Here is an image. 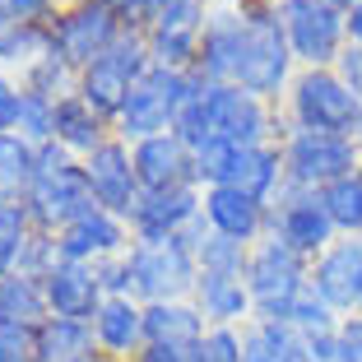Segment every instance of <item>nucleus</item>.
I'll list each match as a JSON object with an SVG mask.
<instances>
[{
	"mask_svg": "<svg viewBox=\"0 0 362 362\" xmlns=\"http://www.w3.org/2000/svg\"><path fill=\"white\" fill-rule=\"evenodd\" d=\"M242 14V52H237V88L274 103L288 93L293 75H298V56L288 47V33L279 23L274 0H237Z\"/></svg>",
	"mask_w": 362,
	"mask_h": 362,
	"instance_id": "obj_1",
	"label": "nucleus"
},
{
	"mask_svg": "<svg viewBox=\"0 0 362 362\" xmlns=\"http://www.w3.org/2000/svg\"><path fill=\"white\" fill-rule=\"evenodd\" d=\"M23 209H28L37 233H52V237L98 209L93 191H88V177H84V163L65 144H56V139L37 144V181H33Z\"/></svg>",
	"mask_w": 362,
	"mask_h": 362,
	"instance_id": "obj_2",
	"label": "nucleus"
},
{
	"mask_svg": "<svg viewBox=\"0 0 362 362\" xmlns=\"http://www.w3.org/2000/svg\"><path fill=\"white\" fill-rule=\"evenodd\" d=\"M130 269V298L135 302H186L200 284L195 246L186 237H163V242H130L126 251Z\"/></svg>",
	"mask_w": 362,
	"mask_h": 362,
	"instance_id": "obj_3",
	"label": "nucleus"
},
{
	"mask_svg": "<svg viewBox=\"0 0 362 362\" xmlns=\"http://www.w3.org/2000/svg\"><path fill=\"white\" fill-rule=\"evenodd\" d=\"M200 84H204V79L195 75V70H163V65H153L149 75L130 88L121 117L112 121V135L126 139V144L168 135L172 121H177V112H181V103H186Z\"/></svg>",
	"mask_w": 362,
	"mask_h": 362,
	"instance_id": "obj_4",
	"label": "nucleus"
},
{
	"mask_svg": "<svg viewBox=\"0 0 362 362\" xmlns=\"http://www.w3.org/2000/svg\"><path fill=\"white\" fill-rule=\"evenodd\" d=\"M246 293H251V307L260 320H288L298 293L311 284V260L298 256L288 242H279L274 233H265L251 246V260H246Z\"/></svg>",
	"mask_w": 362,
	"mask_h": 362,
	"instance_id": "obj_5",
	"label": "nucleus"
},
{
	"mask_svg": "<svg viewBox=\"0 0 362 362\" xmlns=\"http://www.w3.org/2000/svg\"><path fill=\"white\" fill-rule=\"evenodd\" d=\"M288 126L293 130H325V135H358L362 98L330 70H298L288 84Z\"/></svg>",
	"mask_w": 362,
	"mask_h": 362,
	"instance_id": "obj_6",
	"label": "nucleus"
},
{
	"mask_svg": "<svg viewBox=\"0 0 362 362\" xmlns=\"http://www.w3.org/2000/svg\"><path fill=\"white\" fill-rule=\"evenodd\" d=\"M284 149V181L302 191H325L330 181L353 177L362 168V149L353 135H325V130H293L279 135Z\"/></svg>",
	"mask_w": 362,
	"mask_h": 362,
	"instance_id": "obj_7",
	"label": "nucleus"
},
{
	"mask_svg": "<svg viewBox=\"0 0 362 362\" xmlns=\"http://www.w3.org/2000/svg\"><path fill=\"white\" fill-rule=\"evenodd\" d=\"M274 10L298 56V70H330L349 47L344 10H334L330 0H274Z\"/></svg>",
	"mask_w": 362,
	"mask_h": 362,
	"instance_id": "obj_8",
	"label": "nucleus"
},
{
	"mask_svg": "<svg viewBox=\"0 0 362 362\" xmlns=\"http://www.w3.org/2000/svg\"><path fill=\"white\" fill-rule=\"evenodd\" d=\"M47 28H52V52L65 56L75 70H84L98 56L112 52L126 19L112 10V0H70V5L56 10V19Z\"/></svg>",
	"mask_w": 362,
	"mask_h": 362,
	"instance_id": "obj_9",
	"label": "nucleus"
},
{
	"mask_svg": "<svg viewBox=\"0 0 362 362\" xmlns=\"http://www.w3.org/2000/svg\"><path fill=\"white\" fill-rule=\"evenodd\" d=\"M269 233H274L279 242H288L307 260H316L320 251L339 237L334 223H330V214H325V204H320V195L302 191L293 181H284L274 191V200H269Z\"/></svg>",
	"mask_w": 362,
	"mask_h": 362,
	"instance_id": "obj_10",
	"label": "nucleus"
},
{
	"mask_svg": "<svg viewBox=\"0 0 362 362\" xmlns=\"http://www.w3.org/2000/svg\"><path fill=\"white\" fill-rule=\"evenodd\" d=\"M204 107H209V130L237 149L251 144H274V117L269 103L256 93H246L237 84H209L204 88Z\"/></svg>",
	"mask_w": 362,
	"mask_h": 362,
	"instance_id": "obj_11",
	"label": "nucleus"
},
{
	"mask_svg": "<svg viewBox=\"0 0 362 362\" xmlns=\"http://www.w3.org/2000/svg\"><path fill=\"white\" fill-rule=\"evenodd\" d=\"M204 19H209V0H172L168 10L153 14V23L144 28L153 65H163V70H195Z\"/></svg>",
	"mask_w": 362,
	"mask_h": 362,
	"instance_id": "obj_12",
	"label": "nucleus"
},
{
	"mask_svg": "<svg viewBox=\"0 0 362 362\" xmlns=\"http://www.w3.org/2000/svg\"><path fill=\"white\" fill-rule=\"evenodd\" d=\"M84 163V177H88V191H93L98 209L107 214H121V218H130V209L139 204V195H144V186H139L135 177V163H130V144L126 139H107V144H98Z\"/></svg>",
	"mask_w": 362,
	"mask_h": 362,
	"instance_id": "obj_13",
	"label": "nucleus"
},
{
	"mask_svg": "<svg viewBox=\"0 0 362 362\" xmlns=\"http://www.w3.org/2000/svg\"><path fill=\"white\" fill-rule=\"evenodd\" d=\"M311 288H316L339 316L362 311V237H334V242L311 260Z\"/></svg>",
	"mask_w": 362,
	"mask_h": 362,
	"instance_id": "obj_14",
	"label": "nucleus"
},
{
	"mask_svg": "<svg viewBox=\"0 0 362 362\" xmlns=\"http://www.w3.org/2000/svg\"><path fill=\"white\" fill-rule=\"evenodd\" d=\"M200 186H172V191H144L139 204L130 209V233L135 242H163V237H177L200 218Z\"/></svg>",
	"mask_w": 362,
	"mask_h": 362,
	"instance_id": "obj_15",
	"label": "nucleus"
},
{
	"mask_svg": "<svg viewBox=\"0 0 362 362\" xmlns=\"http://www.w3.org/2000/svg\"><path fill=\"white\" fill-rule=\"evenodd\" d=\"M135 233L121 214H107L93 209L84 214L79 223H70L65 233H56V256L61 260H79V265H98V260H112V256H126Z\"/></svg>",
	"mask_w": 362,
	"mask_h": 362,
	"instance_id": "obj_16",
	"label": "nucleus"
},
{
	"mask_svg": "<svg viewBox=\"0 0 362 362\" xmlns=\"http://www.w3.org/2000/svg\"><path fill=\"white\" fill-rule=\"evenodd\" d=\"M42 288H47V307H52L56 320H93L98 307L107 302L98 269L79 265V260H56L42 274Z\"/></svg>",
	"mask_w": 362,
	"mask_h": 362,
	"instance_id": "obj_17",
	"label": "nucleus"
},
{
	"mask_svg": "<svg viewBox=\"0 0 362 362\" xmlns=\"http://www.w3.org/2000/svg\"><path fill=\"white\" fill-rule=\"evenodd\" d=\"M200 214L209 223V233L233 237V242H246V246H256L269 233V204L251 200V195L233 191V186H209L200 200Z\"/></svg>",
	"mask_w": 362,
	"mask_h": 362,
	"instance_id": "obj_18",
	"label": "nucleus"
},
{
	"mask_svg": "<svg viewBox=\"0 0 362 362\" xmlns=\"http://www.w3.org/2000/svg\"><path fill=\"white\" fill-rule=\"evenodd\" d=\"M130 163H135V177L144 191H172V186H195L191 172V149L181 144L177 135H153L130 144Z\"/></svg>",
	"mask_w": 362,
	"mask_h": 362,
	"instance_id": "obj_19",
	"label": "nucleus"
},
{
	"mask_svg": "<svg viewBox=\"0 0 362 362\" xmlns=\"http://www.w3.org/2000/svg\"><path fill=\"white\" fill-rule=\"evenodd\" d=\"M237 52H242V14L237 5L209 10L200 33V56H195V75L204 84H233L237 79Z\"/></svg>",
	"mask_w": 362,
	"mask_h": 362,
	"instance_id": "obj_20",
	"label": "nucleus"
},
{
	"mask_svg": "<svg viewBox=\"0 0 362 362\" xmlns=\"http://www.w3.org/2000/svg\"><path fill=\"white\" fill-rule=\"evenodd\" d=\"M88 325H93L98 344L112 362H130L144 349V302L135 298H107Z\"/></svg>",
	"mask_w": 362,
	"mask_h": 362,
	"instance_id": "obj_21",
	"label": "nucleus"
},
{
	"mask_svg": "<svg viewBox=\"0 0 362 362\" xmlns=\"http://www.w3.org/2000/svg\"><path fill=\"white\" fill-rule=\"evenodd\" d=\"M191 302L200 307V316L209 325H246V320L256 316L251 293H246V279H233V274H200Z\"/></svg>",
	"mask_w": 362,
	"mask_h": 362,
	"instance_id": "obj_22",
	"label": "nucleus"
},
{
	"mask_svg": "<svg viewBox=\"0 0 362 362\" xmlns=\"http://www.w3.org/2000/svg\"><path fill=\"white\" fill-rule=\"evenodd\" d=\"M37 362H112L88 320H47L37 330Z\"/></svg>",
	"mask_w": 362,
	"mask_h": 362,
	"instance_id": "obj_23",
	"label": "nucleus"
},
{
	"mask_svg": "<svg viewBox=\"0 0 362 362\" xmlns=\"http://www.w3.org/2000/svg\"><path fill=\"white\" fill-rule=\"evenodd\" d=\"M130 88H135V79L121 70L112 56H98L93 65H84L79 70V84H75V93L84 98L88 107H93L98 117L112 126V121L121 117V107H126V98H130Z\"/></svg>",
	"mask_w": 362,
	"mask_h": 362,
	"instance_id": "obj_24",
	"label": "nucleus"
},
{
	"mask_svg": "<svg viewBox=\"0 0 362 362\" xmlns=\"http://www.w3.org/2000/svg\"><path fill=\"white\" fill-rule=\"evenodd\" d=\"M228 186L251 200L269 204L274 191L284 186V149L279 144H251V149H237V163H233V177Z\"/></svg>",
	"mask_w": 362,
	"mask_h": 362,
	"instance_id": "obj_25",
	"label": "nucleus"
},
{
	"mask_svg": "<svg viewBox=\"0 0 362 362\" xmlns=\"http://www.w3.org/2000/svg\"><path fill=\"white\" fill-rule=\"evenodd\" d=\"M0 320L5 325H28V330H42L52 320L42 274H23V269L0 274Z\"/></svg>",
	"mask_w": 362,
	"mask_h": 362,
	"instance_id": "obj_26",
	"label": "nucleus"
},
{
	"mask_svg": "<svg viewBox=\"0 0 362 362\" xmlns=\"http://www.w3.org/2000/svg\"><path fill=\"white\" fill-rule=\"evenodd\" d=\"M107 139H112V126H107L79 93H70V98L56 103V144H65L75 158H88V153H93L98 144H107Z\"/></svg>",
	"mask_w": 362,
	"mask_h": 362,
	"instance_id": "obj_27",
	"label": "nucleus"
},
{
	"mask_svg": "<svg viewBox=\"0 0 362 362\" xmlns=\"http://www.w3.org/2000/svg\"><path fill=\"white\" fill-rule=\"evenodd\" d=\"M209 320L191 298L186 302H149L144 307V344H200Z\"/></svg>",
	"mask_w": 362,
	"mask_h": 362,
	"instance_id": "obj_28",
	"label": "nucleus"
},
{
	"mask_svg": "<svg viewBox=\"0 0 362 362\" xmlns=\"http://www.w3.org/2000/svg\"><path fill=\"white\" fill-rule=\"evenodd\" d=\"M242 362H302V334L288 320L251 316L242 325Z\"/></svg>",
	"mask_w": 362,
	"mask_h": 362,
	"instance_id": "obj_29",
	"label": "nucleus"
},
{
	"mask_svg": "<svg viewBox=\"0 0 362 362\" xmlns=\"http://www.w3.org/2000/svg\"><path fill=\"white\" fill-rule=\"evenodd\" d=\"M37 181V144L23 135H0V204H23Z\"/></svg>",
	"mask_w": 362,
	"mask_h": 362,
	"instance_id": "obj_30",
	"label": "nucleus"
},
{
	"mask_svg": "<svg viewBox=\"0 0 362 362\" xmlns=\"http://www.w3.org/2000/svg\"><path fill=\"white\" fill-rule=\"evenodd\" d=\"M33 242H37V228H33L28 209L23 204H0V274H14V269L28 265Z\"/></svg>",
	"mask_w": 362,
	"mask_h": 362,
	"instance_id": "obj_31",
	"label": "nucleus"
},
{
	"mask_svg": "<svg viewBox=\"0 0 362 362\" xmlns=\"http://www.w3.org/2000/svg\"><path fill=\"white\" fill-rule=\"evenodd\" d=\"M316 195H320V204H325V214H330L334 233L339 237H362V172L330 181V186L316 191Z\"/></svg>",
	"mask_w": 362,
	"mask_h": 362,
	"instance_id": "obj_32",
	"label": "nucleus"
},
{
	"mask_svg": "<svg viewBox=\"0 0 362 362\" xmlns=\"http://www.w3.org/2000/svg\"><path fill=\"white\" fill-rule=\"evenodd\" d=\"M19 84L28 88V93H42V98H56V103H61V98H70V93H75L79 70H75L70 61H65V56L47 52V56H37V61H33L28 70L19 75Z\"/></svg>",
	"mask_w": 362,
	"mask_h": 362,
	"instance_id": "obj_33",
	"label": "nucleus"
},
{
	"mask_svg": "<svg viewBox=\"0 0 362 362\" xmlns=\"http://www.w3.org/2000/svg\"><path fill=\"white\" fill-rule=\"evenodd\" d=\"M47 52H52V28H47V23H14V28L0 37V65H5V70H19V75Z\"/></svg>",
	"mask_w": 362,
	"mask_h": 362,
	"instance_id": "obj_34",
	"label": "nucleus"
},
{
	"mask_svg": "<svg viewBox=\"0 0 362 362\" xmlns=\"http://www.w3.org/2000/svg\"><path fill=\"white\" fill-rule=\"evenodd\" d=\"M246 260H251V246L233 242V237H218V233H209L200 246H195V265H200V274H233V279H242Z\"/></svg>",
	"mask_w": 362,
	"mask_h": 362,
	"instance_id": "obj_35",
	"label": "nucleus"
},
{
	"mask_svg": "<svg viewBox=\"0 0 362 362\" xmlns=\"http://www.w3.org/2000/svg\"><path fill=\"white\" fill-rule=\"evenodd\" d=\"M233 163H237V144H228V139L214 135V139H204V144H195V149H191L195 186H200V191H209V186H228Z\"/></svg>",
	"mask_w": 362,
	"mask_h": 362,
	"instance_id": "obj_36",
	"label": "nucleus"
},
{
	"mask_svg": "<svg viewBox=\"0 0 362 362\" xmlns=\"http://www.w3.org/2000/svg\"><path fill=\"white\" fill-rule=\"evenodd\" d=\"M339 320L344 316L325 298H320L311 284L298 293V302H293V311H288V325H293L302 339H311V334H334V330H339Z\"/></svg>",
	"mask_w": 362,
	"mask_h": 362,
	"instance_id": "obj_37",
	"label": "nucleus"
},
{
	"mask_svg": "<svg viewBox=\"0 0 362 362\" xmlns=\"http://www.w3.org/2000/svg\"><path fill=\"white\" fill-rule=\"evenodd\" d=\"M28 144H52L56 139V98H42V93H28L23 88V103H19V130Z\"/></svg>",
	"mask_w": 362,
	"mask_h": 362,
	"instance_id": "obj_38",
	"label": "nucleus"
},
{
	"mask_svg": "<svg viewBox=\"0 0 362 362\" xmlns=\"http://www.w3.org/2000/svg\"><path fill=\"white\" fill-rule=\"evenodd\" d=\"M204 88L209 84H200L186 103H181V112H177V121H172V135L186 144V149H195V144H204V139H214V130H209V107H204Z\"/></svg>",
	"mask_w": 362,
	"mask_h": 362,
	"instance_id": "obj_39",
	"label": "nucleus"
},
{
	"mask_svg": "<svg viewBox=\"0 0 362 362\" xmlns=\"http://www.w3.org/2000/svg\"><path fill=\"white\" fill-rule=\"evenodd\" d=\"M195 362H242V325H209L195 344Z\"/></svg>",
	"mask_w": 362,
	"mask_h": 362,
	"instance_id": "obj_40",
	"label": "nucleus"
},
{
	"mask_svg": "<svg viewBox=\"0 0 362 362\" xmlns=\"http://www.w3.org/2000/svg\"><path fill=\"white\" fill-rule=\"evenodd\" d=\"M0 362H37V330L0 320Z\"/></svg>",
	"mask_w": 362,
	"mask_h": 362,
	"instance_id": "obj_41",
	"label": "nucleus"
},
{
	"mask_svg": "<svg viewBox=\"0 0 362 362\" xmlns=\"http://www.w3.org/2000/svg\"><path fill=\"white\" fill-rule=\"evenodd\" d=\"M302 362H353V353L344 349L339 330H334V334H311V339H302Z\"/></svg>",
	"mask_w": 362,
	"mask_h": 362,
	"instance_id": "obj_42",
	"label": "nucleus"
},
{
	"mask_svg": "<svg viewBox=\"0 0 362 362\" xmlns=\"http://www.w3.org/2000/svg\"><path fill=\"white\" fill-rule=\"evenodd\" d=\"M0 10L10 14L14 23H52L61 0H0Z\"/></svg>",
	"mask_w": 362,
	"mask_h": 362,
	"instance_id": "obj_43",
	"label": "nucleus"
},
{
	"mask_svg": "<svg viewBox=\"0 0 362 362\" xmlns=\"http://www.w3.org/2000/svg\"><path fill=\"white\" fill-rule=\"evenodd\" d=\"M19 103H23V84L10 75H0V135L19 130Z\"/></svg>",
	"mask_w": 362,
	"mask_h": 362,
	"instance_id": "obj_44",
	"label": "nucleus"
},
{
	"mask_svg": "<svg viewBox=\"0 0 362 362\" xmlns=\"http://www.w3.org/2000/svg\"><path fill=\"white\" fill-rule=\"evenodd\" d=\"M98 279H103V293L107 298H130V269L126 256H112V260H98Z\"/></svg>",
	"mask_w": 362,
	"mask_h": 362,
	"instance_id": "obj_45",
	"label": "nucleus"
},
{
	"mask_svg": "<svg viewBox=\"0 0 362 362\" xmlns=\"http://www.w3.org/2000/svg\"><path fill=\"white\" fill-rule=\"evenodd\" d=\"M334 75H339L344 84H349L353 93L362 98V47H358V42H349V47L339 52V61H334Z\"/></svg>",
	"mask_w": 362,
	"mask_h": 362,
	"instance_id": "obj_46",
	"label": "nucleus"
},
{
	"mask_svg": "<svg viewBox=\"0 0 362 362\" xmlns=\"http://www.w3.org/2000/svg\"><path fill=\"white\" fill-rule=\"evenodd\" d=\"M135 362H195V344H144Z\"/></svg>",
	"mask_w": 362,
	"mask_h": 362,
	"instance_id": "obj_47",
	"label": "nucleus"
},
{
	"mask_svg": "<svg viewBox=\"0 0 362 362\" xmlns=\"http://www.w3.org/2000/svg\"><path fill=\"white\" fill-rule=\"evenodd\" d=\"M339 339H344V349L353 353V362H362V311H353V316L339 320Z\"/></svg>",
	"mask_w": 362,
	"mask_h": 362,
	"instance_id": "obj_48",
	"label": "nucleus"
},
{
	"mask_svg": "<svg viewBox=\"0 0 362 362\" xmlns=\"http://www.w3.org/2000/svg\"><path fill=\"white\" fill-rule=\"evenodd\" d=\"M344 28H349V42L362 47V0H353L349 10H344Z\"/></svg>",
	"mask_w": 362,
	"mask_h": 362,
	"instance_id": "obj_49",
	"label": "nucleus"
},
{
	"mask_svg": "<svg viewBox=\"0 0 362 362\" xmlns=\"http://www.w3.org/2000/svg\"><path fill=\"white\" fill-rule=\"evenodd\" d=\"M14 28V19H10V14H5V10H0V37H5V33H10Z\"/></svg>",
	"mask_w": 362,
	"mask_h": 362,
	"instance_id": "obj_50",
	"label": "nucleus"
},
{
	"mask_svg": "<svg viewBox=\"0 0 362 362\" xmlns=\"http://www.w3.org/2000/svg\"><path fill=\"white\" fill-rule=\"evenodd\" d=\"M330 5H334V10H349V5H353V0H330Z\"/></svg>",
	"mask_w": 362,
	"mask_h": 362,
	"instance_id": "obj_51",
	"label": "nucleus"
},
{
	"mask_svg": "<svg viewBox=\"0 0 362 362\" xmlns=\"http://www.w3.org/2000/svg\"><path fill=\"white\" fill-rule=\"evenodd\" d=\"M353 139H358V149H362V121H358V135H353Z\"/></svg>",
	"mask_w": 362,
	"mask_h": 362,
	"instance_id": "obj_52",
	"label": "nucleus"
},
{
	"mask_svg": "<svg viewBox=\"0 0 362 362\" xmlns=\"http://www.w3.org/2000/svg\"><path fill=\"white\" fill-rule=\"evenodd\" d=\"M358 172H362V168H358Z\"/></svg>",
	"mask_w": 362,
	"mask_h": 362,
	"instance_id": "obj_53",
	"label": "nucleus"
}]
</instances>
